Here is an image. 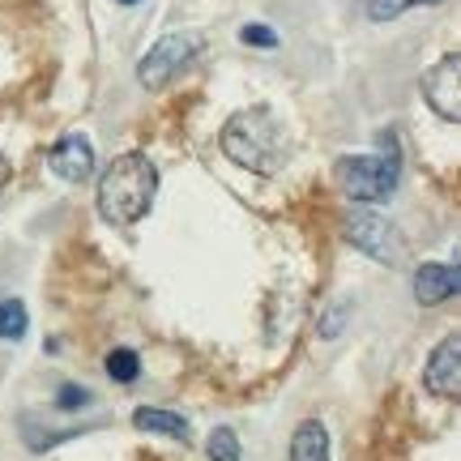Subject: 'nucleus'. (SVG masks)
<instances>
[{
  "mask_svg": "<svg viewBox=\"0 0 461 461\" xmlns=\"http://www.w3.org/2000/svg\"><path fill=\"white\" fill-rule=\"evenodd\" d=\"M346 240L359 248V252H367L372 261H380V265H397L402 257H406L397 227L389 222V218L372 214V210H355V214L346 218Z\"/></svg>",
  "mask_w": 461,
  "mask_h": 461,
  "instance_id": "39448f33",
  "label": "nucleus"
},
{
  "mask_svg": "<svg viewBox=\"0 0 461 461\" xmlns=\"http://www.w3.org/2000/svg\"><path fill=\"white\" fill-rule=\"evenodd\" d=\"M210 461H240V436L230 428H214L210 431V445H205Z\"/></svg>",
  "mask_w": 461,
  "mask_h": 461,
  "instance_id": "4468645a",
  "label": "nucleus"
},
{
  "mask_svg": "<svg viewBox=\"0 0 461 461\" xmlns=\"http://www.w3.org/2000/svg\"><path fill=\"white\" fill-rule=\"evenodd\" d=\"M222 154L257 176H278L286 163V132L269 107H244L222 124Z\"/></svg>",
  "mask_w": 461,
  "mask_h": 461,
  "instance_id": "f03ea898",
  "label": "nucleus"
},
{
  "mask_svg": "<svg viewBox=\"0 0 461 461\" xmlns=\"http://www.w3.org/2000/svg\"><path fill=\"white\" fill-rule=\"evenodd\" d=\"M419 90H423L428 107L440 115L445 124H461V56L457 51L440 56V60L423 73Z\"/></svg>",
  "mask_w": 461,
  "mask_h": 461,
  "instance_id": "423d86ee",
  "label": "nucleus"
},
{
  "mask_svg": "<svg viewBox=\"0 0 461 461\" xmlns=\"http://www.w3.org/2000/svg\"><path fill=\"white\" fill-rule=\"evenodd\" d=\"M120 5H137V0H120Z\"/></svg>",
  "mask_w": 461,
  "mask_h": 461,
  "instance_id": "aec40b11",
  "label": "nucleus"
},
{
  "mask_svg": "<svg viewBox=\"0 0 461 461\" xmlns=\"http://www.w3.org/2000/svg\"><path fill=\"white\" fill-rule=\"evenodd\" d=\"M31 325V312H26V303L22 299H0V338L5 342H17L22 333Z\"/></svg>",
  "mask_w": 461,
  "mask_h": 461,
  "instance_id": "f8f14e48",
  "label": "nucleus"
},
{
  "mask_svg": "<svg viewBox=\"0 0 461 461\" xmlns=\"http://www.w3.org/2000/svg\"><path fill=\"white\" fill-rule=\"evenodd\" d=\"M423 384L436 397H457L461 393V338L448 333L445 342L431 350L428 367H423Z\"/></svg>",
  "mask_w": 461,
  "mask_h": 461,
  "instance_id": "6e6552de",
  "label": "nucleus"
},
{
  "mask_svg": "<svg viewBox=\"0 0 461 461\" xmlns=\"http://www.w3.org/2000/svg\"><path fill=\"white\" fill-rule=\"evenodd\" d=\"M132 428L149 431V436H171V440H188V419L171 411H158V406H137L132 411Z\"/></svg>",
  "mask_w": 461,
  "mask_h": 461,
  "instance_id": "9b49d317",
  "label": "nucleus"
},
{
  "mask_svg": "<svg viewBox=\"0 0 461 461\" xmlns=\"http://www.w3.org/2000/svg\"><path fill=\"white\" fill-rule=\"evenodd\" d=\"M103 367H107V376L120 380V384H132V380L141 376V359H137V350H129V346H115L112 355L103 359Z\"/></svg>",
  "mask_w": 461,
  "mask_h": 461,
  "instance_id": "ddd939ff",
  "label": "nucleus"
},
{
  "mask_svg": "<svg viewBox=\"0 0 461 461\" xmlns=\"http://www.w3.org/2000/svg\"><path fill=\"white\" fill-rule=\"evenodd\" d=\"M342 321H346V303H333L330 316L321 321V338H338V330H342Z\"/></svg>",
  "mask_w": 461,
  "mask_h": 461,
  "instance_id": "f3484780",
  "label": "nucleus"
},
{
  "mask_svg": "<svg viewBox=\"0 0 461 461\" xmlns=\"http://www.w3.org/2000/svg\"><path fill=\"white\" fill-rule=\"evenodd\" d=\"M48 167H51V176H60L65 184H86L95 176V146L86 141L82 132H68V137H60L51 146Z\"/></svg>",
  "mask_w": 461,
  "mask_h": 461,
  "instance_id": "0eeeda50",
  "label": "nucleus"
},
{
  "mask_svg": "<svg viewBox=\"0 0 461 461\" xmlns=\"http://www.w3.org/2000/svg\"><path fill=\"white\" fill-rule=\"evenodd\" d=\"M419 5H440V0H367V17L372 22H393L406 9H419Z\"/></svg>",
  "mask_w": 461,
  "mask_h": 461,
  "instance_id": "2eb2a0df",
  "label": "nucleus"
},
{
  "mask_svg": "<svg viewBox=\"0 0 461 461\" xmlns=\"http://www.w3.org/2000/svg\"><path fill=\"white\" fill-rule=\"evenodd\" d=\"M240 43H248V48H278V31H269L265 22H248V26H240Z\"/></svg>",
  "mask_w": 461,
  "mask_h": 461,
  "instance_id": "dca6fc26",
  "label": "nucleus"
},
{
  "mask_svg": "<svg viewBox=\"0 0 461 461\" xmlns=\"http://www.w3.org/2000/svg\"><path fill=\"white\" fill-rule=\"evenodd\" d=\"M201 51V34L197 31H171L163 34L154 48L137 60V82L146 86V90H163L176 73H180L193 56Z\"/></svg>",
  "mask_w": 461,
  "mask_h": 461,
  "instance_id": "20e7f679",
  "label": "nucleus"
},
{
  "mask_svg": "<svg viewBox=\"0 0 461 461\" xmlns=\"http://www.w3.org/2000/svg\"><path fill=\"white\" fill-rule=\"evenodd\" d=\"M457 269L445 261H428V265H419L414 269V299L423 303V308H436V303H445V299L457 295Z\"/></svg>",
  "mask_w": 461,
  "mask_h": 461,
  "instance_id": "1a4fd4ad",
  "label": "nucleus"
},
{
  "mask_svg": "<svg viewBox=\"0 0 461 461\" xmlns=\"http://www.w3.org/2000/svg\"><path fill=\"white\" fill-rule=\"evenodd\" d=\"M333 180L355 205H376L389 201L402 184V146L393 132H380L376 154H342L333 163Z\"/></svg>",
  "mask_w": 461,
  "mask_h": 461,
  "instance_id": "7ed1b4c3",
  "label": "nucleus"
},
{
  "mask_svg": "<svg viewBox=\"0 0 461 461\" xmlns=\"http://www.w3.org/2000/svg\"><path fill=\"white\" fill-rule=\"evenodd\" d=\"M9 180H14V163H9V158L0 154V193L9 188Z\"/></svg>",
  "mask_w": 461,
  "mask_h": 461,
  "instance_id": "6ab92c4d",
  "label": "nucleus"
},
{
  "mask_svg": "<svg viewBox=\"0 0 461 461\" xmlns=\"http://www.w3.org/2000/svg\"><path fill=\"white\" fill-rule=\"evenodd\" d=\"M291 461H330V431L321 419H303L291 436Z\"/></svg>",
  "mask_w": 461,
  "mask_h": 461,
  "instance_id": "9d476101",
  "label": "nucleus"
},
{
  "mask_svg": "<svg viewBox=\"0 0 461 461\" xmlns=\"http://www.w3.org/2000/svg\"><path fill=\"white\" fill-rule=\"evenodd\" d=\"M158 193V167L146 154H120L99 180V214L112 227H137Z\"/></svg>",
  "mask_w": 461,
  "mask_h": 461,
  "instance_id": "f257e3e1",
  "label": "nucleus"
},
{
  "mask_svg": "<svg viewBox=\"0 0 461 461\" xmlns=\"http://www.w3.org/2000/svg\"><path fill=\"white\" fill-rule=\"evenodd\" d=\"M86 402H90V393L77 389V384H65V389H60V406H65V411H77V406H86Z\"/></svg>",
  "mask_w": 461,
  "mask_h": 461,
  "instance_id": "a211bd4d",
  "label": "nucleus"
}]
</instances>
